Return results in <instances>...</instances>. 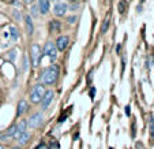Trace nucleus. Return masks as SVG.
Segmentation results:
<instances>
[{"label":"nucleus","mask_w":154,"mask_h":149,"mask_svg":"<svg viewBox=\"0 0 154 149\" xmlns=\"http://www.w3.org/2000/svg\"><path fill=\"white\" fill-rule=\"evenodd\" d=\"M68 44H70V38H68L67 36H60V37L57 38V41H56L55 45L59 51H64L68 47Z\"/></svg>","instance_id":"7"},{"label":"nucleus","mask_w":154,"mask_h":149,"mask_svg":"<svg viewBox=\"0 0 154 149\" xmlns=\"http://www.w3.org/2000/svg\"><path fill=\"white\" fill-rule=\"evenodd\" d=\"M93 96H94V89H91V90H90V97H91V99H93Z\"/></svg>","instance_id":"23"},{"label":"nucleus","mask_w":154,"mask_h":149,"mask_svg":"<svg viewBox=\"0 0 154 149\" xmlns=\"http://www.w3.org/2000/svg\"><path fill=\"white\" fill-rule=\"evenodd\" d=\"M45 88H44L42 85H34L32 89V92H30V100H32V103H34V104H37V103L41 101V99H42L44 93H45Z\"/></svg>","instance_id":"2"},{"label":"nucleus","mask_w":154,"mask_h":149,"mask_svg":"<svg viewBox=\"0 0 154 149\" xmlns=\"http://www.w3.org/2000/svg\"><path fill=\"white\" fill-rule=\"evenodd\" d=\"M17 140H18V142H19V145H26V144L29 142V140H30V134L27 132H25V133H22Z\"/></svg>","instance_id":"12"},{"label":"nucleus","mask_w":154,"mask_h":149,"mask_svg":"<svg viewBox=\"0 0 154 149\" xmlns=\"http://www.w3.org/2000/svg\"><path fill=\"white\" fill-rule=\"evenodd\" d=\"M53 97H55V93H53L52 90H47L45 93H44L42 99H41V107H42V109H47L48 107H49V104L52 103Z\"/></svg>","instance_id":"6"},{"label":"nucleus","mask_w":154,"mask_h":149,"mask_svg":"<svg viewBox=\"0 0 154 149\" xmlns=\"http://www.w3.org/2000/svg\"><path fill=\"white\" fill-rule=\"evenodd\" d=\"M57 77H59V67L57 66H49V67L44 68L42 73H41V82L45 85H52L57 81Z\"/></svg>","instance_id":"1"},{"label":"nucleus","mask_w":154,"mask_h":149,"mask_svg":"<svg viewBox=\"0 0 154 149\" xmlns=\"http://www.w3.org/2000/svg\"><path fill=\"white\" fill-rule=\"evenodd\" d=\"M26 129H27V122H26V120H20V122L17 125V133H15L14 138H18L20 134H22V133L26 132Z\"/></svg>","instance_id":"9"},{"label":"nucleus","mask_w":154,"mask_h":149,"mask_svg":"<svg viewBox=\"0 0 154 149\" xmlns=\"http://www.w3.org/2000/svg\"><path fill=\"white\" fill-rule=\"evenodd\" d=\"M75 21H76V17H70L68 18V22H70V24H75Z\"/></svg>","instance_id":"19"},{"label":"nucleus","mask_w":154,"mask_h":149,"mask_svg":"<svg viewBox=\"0 0 154 149\" xmlns=\"http://www.w3.org/2000/svg\"><path fill=\"white\" fill-rule=\"evenodd\" d=\"M149 129H150L151 138H154V118L153 116H150V119H149Z\"/></svg>","instance_id":"15"},{"label":"nucleus","mask_w":154,"mask_h":149,"mask_svg":"<svg viewBox=\"0 0 154 149\" xmlns=\"http://www.w3.org/2000/svg\"><path fill=\"white\" fill-rule=\"evenodd\" d=\"M130 114H131V107H130V105H125V115H128V116H130Z\"/></svg>","instance_id":"18"},{"label":"nucleus","mask_w":154,"mask_h":149,"mask_svg":"<svg viewBox=\"0 0 154 149\" xmlns=\"http://www.w3.org/2000/svg\"><path fill=\"white\" fill-rule=\"evenodd\" d=\"M11 149H20L19 146H15V148H11Z\"/></svg>","instance_id":"25"},{"label":"nucleus","mask_w":154,"mask_h":149,"mask_svg":"<svg viewBox=\"0 0 154 149\" xmlns=\"http://www.w3.org/2000/svg\"><path fill=\"white\" fill-rule=\"evenodd\" d=\"M67 4L66 3H57L55 6V8H53V12H55V15H57V17H63L66 12H67Z\"/></svg>","instance_id":"8"},{"label":"nucleus","mask_w":154,"mask_h":149,"mask_svg":"<svg viewBox=\"0 0 154 149\" xmlns=\"http://www.w3.org/2000/svg\"><path fill=\"white\" fill-rule=\"evenodd\" d=\"M38 10L41 14H48L49 11V0H38Z\"/></svg>","instance_id":"10"},{"label":"nucleus","mask_w":154,"mask_h":149,"mask_svg":"<svg viewBox=\"0 0 154 149\" xmlns=\"http://www.w3.org/2000/svg\"><path fill=\"white\" fill-rule=\"evenodd\" d=\"M30 53H32V63H33V66H34V67H37L38 63H40V60L42 59V53H41L40 45H38V44H33Z\"/></svg>","instance_id":"3"},{"label":"nucleus","mask_w":154,"mask_h":149,"mask_svg":"<svg viewBox=\"0 0 154 149\" xmlns=\"http://www.w3.org/2000/svg\"><path fill=\"white\" fill-rule=\"evenodd\" d=\"M27 108H29V104H27L26 100H20L19 103H18V109H17V114L19 115H23L25 112L27 111Z\"/></svg>","instance_id":"11"},{"label":"nucleus","mask_w":154,"mask_h":149,"mask_svg":"<svg viewBox=\"0 0 154 149\" xmlns=\"http://www.w3.org/2000/svg\"><path fill=\"white\" fill-rule=\"evenodd\" d=\"M70 2H78V0H70Z\"/></svg>","instance_id":"26"},{"label":"nucleus","mask_w":154,"mask_h":149,"mask_svg":"<svg viewBox=\"0 0 154 149\" xmlns=\"http://www.w3.org/2000/svg\"><path fill=\"white\" fill-rule=\"evenodd\" d=\"M25 3H27V4H30V3H33V0H25Z\"/></svg>","instance_id":"24"},{"label":"nucleus","mask_w":154,"mask_h":149,"mask_svg":"<svg viewBox=\"0 0 154 149\" xmlns=\"http://www.w3.org/2000/svg\"><path fill=\"white\" fill-rule=\"evenodd\" d=\"M25 22H26V29H27V33L29 34H33V30H34V27H33V22H32V18L27 15V17H25Z\"/></svg>","instance_id":"14"},{"label":"nucleus","mask_w":154,"mask_h":149,"mask_svg":"<svg viewBox=\"0 0 154 149\" xmlns=\"http://www.w3.org/2000/svg\"><path fill=\"white\" fill-rule=\"evenodd\" d=\"M37 7H33V8H32V12H33V15H37L38 14V11H37Z\"/></svg>","instance_id":"20"},{"label":"nucleus","mask_w":154,"mask_h":149,"mask_svg":"<svg viewBox=\"0 0 154 149\" xmlns=\"http://www.w3.org/2000/svg\"><path fill=\"white\" fill-rule=\"evenodd\" d=\"M0 149H3V146H2V145H0Z\"/></svg>","instance_id":"27"},{"label":"nucleus","mask_w":154,"mask_h":149,"mask_svg":"<svg viewBox=\"0 0 154 149\" xmlns=\"http://www.w3.org/2000/svg\"><path fill=\"white\" fill-rule=\"evenodd\" d=\"M119 8H120V10H119L120 12H123V11H124V10H123V2H120V4H119Z\"/></svg>","instance_id":"21"},{"label":"nucleus","mask_w":154,"mask_h":149,"mask_svg":"<svg viewBox=\"0 0 154 149\" xmlns=\"http://www.w3.org/2000/svg\"><path fill=\"white\" fill-rule=\"evenodd\" d=\"M59 29H60V24H59L57 21H53L52 24H51V30L52 32H59Z\"/></svg>","instance_id":"16"},{"label":"nucleus","mask_w":154,"mask_h":149,"mask_svg":"<svg viewBox=\"0 0 154 149\" xmlns=\"http://www.w3.org/2000/svg\"><path fill=\"white\" fill-rule=\"evenodd\" d=\"M108 26H109V19H108V18H106V19L104 21V24H102V27H101V33H102V34H104V33L106 32Z\"/></svg>","instance_id":"17"},{"label":"nucleus","mask_w":154,"mask_h":149,"mask_svg":"<svg viewBox=\"0 0 154 149\" xmlns=\"http://www.w3.org/2000/svg\"><path fill=\"white\" fill-rule=\"evenodd\" d=\"M8 36H10V38H11V41H17L18 37H19V33H18L17 27H15V26H10Z\"/></svg>","instance_id":"13"},{"label":"nucleus","mask_w":154,"mask_h":149,"mask_svg":"<svg viewBox=\"0 0 154 149\" xmlns=\"http://www.w3.org/2000/svg\"><path fill=\"white\" fill-rule=\"evenodd\" d=\"M42 55H48L52 60H55L56 58H57V48H56V45L53 44V43H47L45 44V47H44V53Z\"/></svg>","instance_id":"5"},{"label":"nucleus","mask_w":154,"mask_h":149,"mask_svg":"<svg viewBox=\"0 0 154 149\" xmlns=\"http://www.w3.org/2000/svg\"><path fill=\"white\" fill-rule=\"evenodd\" d=\"M42 120H44L42 114H41V112H35V114L32 115V116H30V119L27 120V126H29L30 129H37L38 126H41Z\"/></svg>","instance_id":"4"},{"label":"nucleus","mask_w":154,"mask_h":149,"mask_svg":"<svg viewBox=\"0 0 154 149\" xmlns=\"http://www.w3.org/2000/svg\"><path fill=\"white\" fill-rule=\"evenodd\" d=\"M137 149H143V145H142V144H137Z\"/></svg>","instance_id":"22"}]
</instances>
